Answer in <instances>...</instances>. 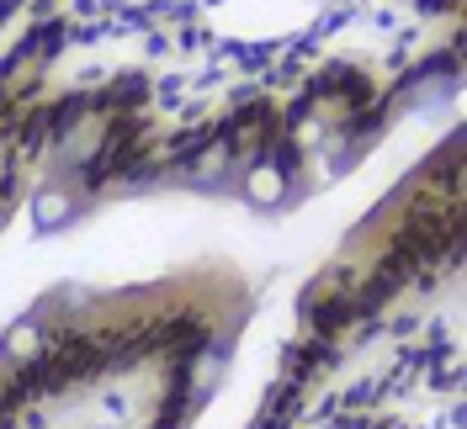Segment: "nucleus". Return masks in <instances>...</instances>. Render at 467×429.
<instances>
[{"mask_svg": "<svg viewBox=\"0 0 467 429\" xmlns=\"http://www.w3.org/2000/svg\"><path fill=\"white\" fill-rule=\"evenodd\" d=\"M16 5H22V0H0V22H5V16H11Z\"/></svg>", "mask_w": 467, "mask_h": 429, "instance_id": "nucleus-1", "label": "nucleus"}]
</instances>
